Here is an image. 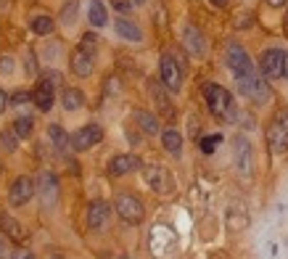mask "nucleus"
Here are the masks:
<instances>
[{
	"label": "nucleus",
	"instance_id": "obj_19",
	"mask_svg": "<svg viewBox=\"0 0 288 259\" xmlns=\"http://www.w3.org/2000/svg\"><path fill=\"white\" fill-rule=\"evenodd\" d=\"M0 233H6V238L16 241V243H24V227L19 220H13L8 211H0Z\"/></svg>",
	"mask_w": 288,
	"mask_h": 259
},
{
	"label": "nucleus",
	"instance_id": "obj_41",
	"mask_svg": "<svg viewBox=\"0 0 288 259\" xmlns=\"http://www.w3.org/2000/svg\"><path fill=\"white\" fill-rule=\"evenodd\" d=\"M265 3H267L270 8H280V6H285V0H265Z\"/></svg>",
	"mask_w": 288,
	"mask_h": 259
},
{
	"label": "nucleus",
	"instance_id": "obj_27",
	"mask_svg": "<svg viewBox=\"0 0 288 259\" xmlns=\"http://www.w3.org/2000/svg\"><path fill=\"white\" fill-rule=\"evenodd\" d=\"M29 29H32L35 35L48 37L53 29H56V21H53V16H48V13H40V16H35L32 21H29Z\"/></svg>",
	"mask_w": 288,
	"mask_h": 259
},
{
	"label": "nucleus",
	"instance_id": "obj_30",
	"mask_svg": "<svg viewBox=\"0 0 288 259\" xmlns=\"http://www.w3.org/2000/svg\"><path fill=\"white\" fill-rule=\"evenodd\" d=\"M77 8H80V0H66V3H64L61 21H64L66 27H71L74 21H77Z\"/></svg>",
	"mask_w": 288,
	"mask_h": 259
},
{
	"label": "nucleus",
	"instance_id": "obj_29",
	"mask_svg": "<svg viewBox=\"0 0 288 259\" xmlns=\"http://www.w3.org/2000/svg\"><path fill=\"white\" fill-rule=\"evenodd\" d=\"M13 132H16L19 138H29V135L35 132V119L32 116H19L13 122Z\"/></svg>",
	"mask_w": 288,
	"mask_h": 259
},
{
	"label": "nucleus",
	"instance_id": "obj_10",
	"mask_svg": "<svg viewBox=\"0 0 288 259\" xmlns=\"http://www.w3.org/2000/svg\"><path fill=\"white\" fill-rule=\"evenodd\" d=\"M238 80V90L244 93L246 98L256 101V103H265L270 98V90H267V82L259 77V74H246V77H235Z\"/></svg>",
	"mask_w": 288,
	"mask_h": 259
},
{
	"label": "nucleus",
	"instance_id": "obj_42",
	"mask_svg": "<svg viewBox=\"0 0 288 259\" xmlns=\"http://www.w3.org/2000/svg\"><path fill=\"white\" fill-rule=\"evenodd\" d=\"M211 6H217V8H225V6H227V0H211Z\"/></svg>",
	"mask_w": 288,
	"mask_h": 259
},
{
	"label": "nucleus",
	"instance_id": "obj_40",
	"mask_svg": "<svg viewBox=\"0 0 288 259\" xmlns=\"http://www.w3.org/2000/svg\"><path fill=\"white\" fill-rule=\"evenodd\" d=\"M0 259H8V246H6V238L0 236Z\"/></svg>",
	"mask_w": 288,
	"mask_h": 259
},
{
	"label": "nucleus",
	"instance_id": "obj_22",
	"mask_svg": "<svg viewBox=\"0 0 288 259\" xmlns=\"http://www.w3.org/2000/svg\"><path fill=\"white\" fill-rule=\"evenodd\" d=\"M148 93H151V98L156 101V106H159V111H161V114L172 116V106H170V98H166V93H170V90L164 87V82L151 80V82H148Z\"/></svg>",
	"mask_w": 288,
	"mask_h": 259
},
{
	"label": "nucleus",
	"instance_id": "obj_26",
	"mask_svg": "<svg viewBox=\"0 0 288 259\" xmlns=\"http://www.w3.org/2000/svg\"><path fill=\"white\" fill-rule=\"evenodd\" d=\"M87 21L93 27H103L106 21H109V11H106L103 0H90L87 6Z\"/></svg>",
	"mask_w": 288,
	"mask_h": 259
},
{
	"label": "nucleus",
	"instance_id": "obj_4",
	"mask_svg": "<svg viewBox=\"0 0 288 259\" xmlns=\"http://www.w3.org/2000/svg\"><path fill=\"white\" fill-rule=\"evenodd\" d=\"M225 61H227V66H230V72L235 74V77H246V74H254V72H256L249 51H246L241 42H230V45H227Z\"/></svg>",
	"mask_w": 288,
	"mask_h": 259
},
{
	"label": "nucleus",
	"instance_id": "obj_21",
	"mask_svg": "<svg viewBox=\"0 0 288 259\" xmlns=\"http://www.w3.org/2000/svg\"><path fill=\"white\" fill-rule=\"evenodd\" d=\"M161 146H164V151L170 156H180L183 154V135H180V130H175V127H166L164 132H161Z\"/></svg>",
	"mask_w": 288,
	"mask_h": 259
},
{
	"label": "nucleus",
	"instance_id": "obj_7",
	"mask_svg": "<svg viewBox=\"0 0 288 259\" xmlns=\"http://www.w3.org/2000/svg\"><path fill=\"white\" fill-rule=\"evenodd\" d=\"M35 193H37V182L29 175H19L8 188V201H11V206H27L35 199Z\"/></svg>",
	"mask_w": 288,
	"mask_h": 259
},
{
	"label": "nucleus",
	"instance_id": "obj_39",
	"mask_svg": "<svg viewBox=\"0 0 288 259\" xmlns=\"http://www.w3.org/2000/svg\"><path fill=\"white\" fill-rule=\"evenodd\" d=\"M11 259H35V254H32V251H27V249H19V251H13Z\"/></svg>",
	"mask_w": 288,
	"mask_h": 259
},
{
	"label": "nucleus",
	"instance_id": "obj_12",
	"mask_svg": "<svg viewBox=\"0 0 288 259\" xmlns=\"http://www.w3.org/2000/svg\"><path fill=\"white\" fill-rule=\"evenodd\" d=\"M53 101H56V82L48 77V74H42L40 82L32 90V103L37 106L40 111H51L53 109Z\"/></svg>",
	"mask_w": 288,
	"mask_h": 259
},
{
	"label": "nucleus",
	"instance_id": "obj_44",
	"mask_svg": "<svg viewBox=\"0 0 288 259\" xmlns=\"http://www.w3.org/2000/svg\"><path fill=\"white\" fill-rule=\"evenodd\" d=\"M285 77H288V53H285Z\"/></svg>",
	"mask_w": 288,
	"mask_h": 259
},
{
	"label": "nucleus",
	"instance_id": "obj_9",
	"mask_svg": "<svg viewBox=\"0 0 288 259\" xmlns=\"http://www.w3.org/2000/svg\"><path fill=\"white\" fill-rule=\"evenodd\" d=\"M37 193H40V199H42V206L45 209H53L58 204V177L56 172L51 170H40L37 175Z\"/></svg>",
	"mask_w": 288,
	"mask_h": 259
},
{
	"label": "nucleus",
	"instance_id": "obj_13",
	"mask_svg": "<svg viewBox=\"0 0 288 259\" xmlns=\"http://www.w3.org/2000/svg\"><path fill=\"white\" fill-rule=\"evenodd\" d=\"M233 156H235V170L244 177H251L254 175V151H251V143L246 138H235Z\"/></svg>",
	"mask_w": 288,
	"mask_h": 259
},
{
	"label": "nucleus",
	"instance_id": "obj_20",
	"mask_svg": "<svg viewBox=\"0 0 288 259\" xmlns=\"http://www.w3.org/2000/svg\"><path fill=\"white\" fill-rule=\"evenodd\" d=\"M114 29H116V35L122 40H127V42H143V29L132 19H116Z\"/></svg>",
	"mask_w": 288,
	"mask_h": 259
},
{
	"label": "nucleus",
	"instance_id": "obj_37",
	"mask_svg": "<svg viewBox=\"0 0 288 259\" xmlns=\"http://www.w3.org/2000/svg\"><path fill=\"white\" fill-rule=\"evenodd\" d=\"M8 106H11V98L6 96V90L0 87V114H6V109H8Z\"/></svg>",
	"mask_w": 288,
	"mask_h": 259
},
{
	"label": "nucleus",
	"instance_id": "obj_45",
	"mask_svg": "<svg viewBox=\"0 0 288 259\" xmlns=\"http://www.w3.org/2000/svg\"><path fill=\"white\" fill-rule=\"evenodd\" d=\"M0 175H3V164H0Z\"/></svg>",
	"mask_w": 288,
	"mask_h": 259
},
{
	"label": "nucleus",
	"instance_id": "obj_6",
	"mask_svg": "<svg viewBox=\"0 0 288 259\" xmlns=\"http://www.w3.org/2000/svg\"><path fill=\"white\" fill-rule=\"evenodd\" d=\"M143 177H146V185L154 193H159V196L172 193V175H170V170H166L164 164H148V167H143Z\"/></svg>",
	"mask_w": 288,
	"mask_h": 259
},
{
	"label": "nucleus",
	"instance_id": "obj_18",
	"mask_svg": "<svg viewBox=\"0 0 288 259\" xmlns=\"http://www.w3.org/2000/svg\"><path fill=\"white\" fill-rule=\"evenodd\" d=\"M183 42H185V48L190 51V56H204V51H206V40L201 35V29L193 27V24H188L183 29Z\"/></svg>",
	"mask_w": 288,
	"mask_h": 259
},
{
	"label": "nucleus",
	"instance_id": "obj_16",
	"mask_svg": "<svg viewBox=\"0 0 288 259\" xmlns=\"http://www.w3.org/2000/svg\"><path fill=\"white\" fill-rule=\"evenodd\" d=\"M175 246V233L170 230V227H154V233H151V251H154L156 256H164L166 251H170Z\"/></svg>",
	"mask_w": 288,
	"mask_h": 259
},
{
	"label": "nucleus",
	"instance_id": "obj_33",
	"mask_svg": "<svg viewBox=\"0 0 288 259\" xmlns=\"http://www.w3.org/2000/svg\"><path fill=\"white\" fill-rule=\"evenodd\" d=\"M80 48H82V51H87V53H93V51L98 48V35L85 32V35H82V40H80Z\"/></svg>",
	"mask_w": 288,
	"mask_h": 259
},
{
	"label": "nucleus",
	"instance_id": "obj_1",
	"mask_svg": "<svg viewBox=\"0 0 288 259\" xmlns=\"http://www.w3.org/2000/svg\"><path fill=\"white\" fill-rule=\"evenodd\" d=\"M204 98H206V106H209V111L214 114L217 119H233L235 116V101L233 96L227 93V90L217 82H209L204 85Z\"/></svg>",
	"mask_w": 288,
	"mask_h": 259
},
{
	"label": "nucleus",
	"instance_id": "obj_28",
	"mask_svg": "<svg viewBox=\"0 0 288 259\" xmlns=\"http://www.w3.org/2000/svg\"><path fill=\"white\" fill-rule=\"evenodd\" d=\"M48 140L53 143L56 151H66L69 143H71L69 135H66V130H64L61 125H51V127H48Z\"/></svg>",
	"mask_w": 288,
	"mask_h": 259
},
{
	"label": "nucleus",
	"instance_id": "obj_11",
	"mask_svg": "<svg viewBox=\"0 0 288 259\" xmlns=\"http://www.w3.org/2000/svg\"><path fill=\"white\" fill-rule=\"evenodd\" d=\"M103 140V127L95 125V122H90V125L80 127L77 132L71 135V148L74 151H90L93 146H98Z\"/></svg>",
	"mask_w": 288,
	"mask_h": 259
},
{
	"label": "nucleus",
	"instance_id": "obj_2",
	"mask_svg": "<svg viewBox=\"0 0 288 259\" xmlns=\"http://www.w3.org/2000/svg\"><path fill=\"white\" fill-rule=\"evenodd\" d=\"M267 146L275 156L288 154V109H280L267 125Z\"/></svg>",
	"mask_w": 288,
	"mask_h": 259
},
{
	"label": "nucleus",
	"instance_id": "obj_17",
	"mask_svg": "<svg viewBox=\"0 0 288 259\" xmlns=\"http://www.w3.org/2000/svg\"><path fill=\"white\" fill-rule=\"evenodd\" d=\"M69 66H71V72L77 74V77H90L93 74V53H87V51H82V48H77L71 53V58H69Z\"/></svg>",
	"mask_w": 288,
	"mask_h": 259
},
{
	"label": "nucleus",
	"instance_id": "obj_46",
	"mask_svg": "<svg viewBox=\"0 0 288 259\" xmlns=\"http://www.w3.org/2000/svg\"><path fill=\"white\" fill-rule=\"evenodd\" d=\"M51 259H61V256H51Z\"/></svg>",
	"mask_w": 288,
	"mask_h": 259
},
{
	"label": "nucleus",
	"instance_id": "obj_38",
	"mask_svg": "<svg viewBox=\"0 0 288 259\" xmlns=\"http://www.w3.org/2000/svg\"><path fill=\"white\" fill-rule=\"evenodd\" d=\"M27 101H29L27 93H16V96H11V106H24Z\"/></svg>",
	"mask_w": 288,
	"mask_h": 259
},
{
	"label": "nucleus",
	"instance_id": "obj_14",
	"mask_svg": "<svg viewBox=\"0 0 288 259\" xmlns=\"http://www.w3.org/2000/svg\"><path fill=\"white\" fill-rule=\"evenodd\" d=\"M109 220H111V206L103 204V201H93L87 206V227L90 230H106L109 227Z\"/></svg>",
	"mask_w": 288,
	"mask_h": 259
},
{
	"label": "nucleus",
	"instance_id": "obj_5",
	"mask_svg": "<svg viewBox=\"0 0 288 259\" xmlns=\"http://www.w3.org/2000/svg\"><path fill=\"white\" fill-rule=\"evenodd\" d=\"M159 77H161L164 87L170 90V93H180V87H183V66H180V61L172 53H164L161 56Z\"/></svg>",
	"mask_w": 288,
	"mask_h": 259
},
{
	"label": "nucleus",
	"instance_id": "obj_34",
	"mask_svg": "<svg viewBox=\"0 0 288 259\" xmlns=\"http://www.w3.org/2000/svg\"><path fill=\"white\" fill-rule=\"evenodd\" d=\"M24 72L29 74V77H35V74H37V64H35V53L32 51H29L27 58H24Z\"/></svg>",
	"mask_w": 288,
	"mask_h": 259
},
{
	"label": "nucleus",
	"instance_id": "obj_36",
	"mask_svg": "<svg viewBox=\"0 0 288 259\" xmlns=\"http://www.w3.org/2000/svg\"><path fill=\"white\" fill-rule=\"evenodd\" d=\"M0 72H6V74L13 72V58H11V56H3V58H0Z\"/></svg>",
	"mask_w": 288,
	"mask_h": 259
},
{
	"label": "nucleus",
	"instance_id": "obj_31",
	"mask_svg": "<svg viewBox=\"0 0 288 259\" xmlns=\"http://www.w3.org/2000/svg\"><path fill=\"white\" fill-rule=\"evenodd\" d=\"M16 138H19V135L13 130H8V132L3 130V132H0V148L8 151V154H13V151H16Z\"/></svg>",
	"mask_w": 288,
	"mask_h": 259
},
{
	"label": "nucleus",
	"instance_id": "obj_32",
	"mask_svg": "<svg viewBox=\"0 0 288 259\" xmlns=\"http://www.w3.org/2000/svg\"><path fill=\"white\" fill-rule=\"evenodd\" d=\"M222 143V135H206V138H201L199 148L204 151V154H214V148Z\"/></svg>",
	"mask_w": 288,
	"mask_h": 259
},
{
	"label": "nucleus",
	"instance_id": "obj_3",
	"mask_svg": "<svg viewBox=\"0 0 288 259\" xmlns=\"http://www.w3.org/2000/svg\"><path fill=\"white\" fill-rule=\"evenodd\" d=\"M114 209L127 225H140L143 217H146L143 201L138 199V196H132V193H119L116 201H114Z\"/></svg>",
	"mask_w": 288,
	"mask_h": 259
},
{
	"label": "nucleus",
	"instance_id": "obj_15",
	"mask_svg": "<svg viewBox=\"0 0 288 259\" xmlns=\"http://www.w3.org/2000/svg\"><path fill=\"white\" fill-rule=\"evenodd\" d=\"M140 167H143L140 156H135V154H119V156H114L109 161V175L122 177V175H130L135 170H140Z\"/></svg>",
	"mask_w": 288,
	"mask_h": 259
},
{
	"label": "nucleus",
	"instance_id": "obj_23",
	"mask_svg": "<svg viewBox=\"0 0 288 259\" xmlns=\"http://www.w3.org/2000/svg\"><path fill=\"white\" fill-rule=\"evenodd\" d=\"M225 222H227V230H246L249 227V215H246V209L244 206H230L227 209V215H225Z\"/></svg>",
	"mask_w": 288,
	"mask_h": 259
},
{
	"label": "nucleus",
	"instance_id": "obj_25",
	"mask_svg": "<svg viewBox=\"0 0 288 259\" xmlns=\"http://www.w3.org/2000/svg\"><path fill=\"white\" fill-rule=\"evenodd\" d=\"M61 103H64V109L66 111H80L82 106H85V93L77 87H66L64 93H61Z\"/></svg>",
	"mask_w": 288,
	"mask_h": 259
},
{
	"label": "nucleus",
	"instance_id": "obj_43",
	"mask_svg": "<svg viewBox=\"0 0 288 259\" xmlns=\"http://www.w3.org/2000/svg\"><path fill=\"white\" fill-rule=\"evenodd\" d=\"M140 3H146V0H132V6H140Z\"/></svg>",
	"mask_w": 288,
	"mask_h": 259
},
{
	"label": "nucleus",
	"instance_id": "obj_24",
	"mask_svg": "<svg viewBox=\"0 0 288 259\" xmlns=\"http://www.w3.org/2000/svg\"><path fill=\"white\" fill-rule=\"evenodd\" d=\"M132 119L138 122V127H140L146 135H159V130H161V127H159V116H154L151 111H140V109H138V111L132 114Z\"/></svg>",
	"mask_w": 288,
	"mask_h": 259
},
{
	"label": "nucleus",
	"instance_id": "obj_35",
	"mask_svg": "<svg viewBox=\"0 0 288 259\" xmlns=\"http://www.w3.org/2000/svg\"><path fill=\"white\" fill-rule=\"evenodd\" d=\"M111 6L119 13H127V11H132V0H111Z\"/></svg>",
	"mask_w": 288,
	"mask_h": 259
},
{
	"label": "nucleus",
	"instance_id": "obj_8",
	"mask_svg": "<svg viewBox=\"0 0 288 259\" xmlns=\"http://www.w3.org/2000/svg\"><path fill=\"white\" fill-rule=\"evenodd\" d=\"M259 69L267 80H278L285 74V51L280 48H267L259 56Z\"/></svg>",
	"mask_w": 288,
	"mask_h": 259
}]
</instances>
